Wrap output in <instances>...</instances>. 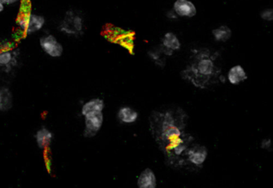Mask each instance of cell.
I'll return each mask as SVG.
<instances>
[{
	"instance_id": "obj_9",
	"label": "cell",
	"mask_w": 273,
	"mask_h": 188,
	"mask_svg": "<svg viewBox=\"0 0 273 188\" xmlns=\"http://www.w3.org/2000/svg\"><path fill=\"white\" fill-rule=\"evenodd\" d=\"M228 79L230 83L233 85H238L248 79L246 72L242 66L236 65L230 69L228 74Z\"/></svg>"
},
{
	"instance_id": "obj_11",
	"label": "cell",
	"mask_w": 273,
	"mask_h": 188,
	"mask_svg": "<svg viewBox=\"0 0 273 188\" xmlns=\"http://www.w3.org/2000/svg\"><path fill=\"white\" fill-rule=\"evenodd\" d=\"M52 139H53V134L45 127L40 129L35 134L36 143L40 148H47L52 143Z\"/></svg>"
},
{
	"instance_id": "obj_8",
	"label": "cell",
	"mask_w": 273,
	"mask_h": 188,
	"mask_svg": "<svg viewBox=\"0 0 273 188\" xmlns=\"http://www.w3.org/2000/svg\"><path fill=\"white\" fill-rule=\"evenodd\" d=\"M137 185L139 188H156L157 180L154 172L149 168L143 170L139 175Z\"/></svg>"
},
{
	"instance_id": "obj_2",
	"label": "cell",
	"mask_w": 273,
	"mask_h": 188,
	"mask_svg": "<svg viewBox=\"0 0 273 188\" xmlns=\"http://www.w3.org/2000/svg\"><path fill=\"white\" fill-rule=\"evenodd\" d=\"M45 23V18L44 16L33 13L22 15L17 21L21 31L27 35H32L40 31L44 27Z\"/></svg>"
},
{
	"instance_id": "obj_14",
	"label": "cell",
	"mask_w": 273,
	"mask_h": 188,
	"mask_svg": "<svg viewBox=\"0 0 273 188\" xmlns=\"http://www.w3.org/2000/svg\"><path fill=\"white\" fill-rule=\"evenodd\" d=\"M163 46L164 47V52H169L170 54L172 55V51L180 49V43L176 35L168 32L164 35Z\"/></svg>"
},
{
	"instance_id": "obj_3",
	"label": "cell",
	"mask_w": 273,
	"mask_h": 188,
	"mask_svg": "<svg viewBox=\"0 0 273 188\" xmlns=\"http://www.w3.org/2000/svg\"><path fill=\"white\" fill-rule=\"evenodd\" d=\"M83 19L79 13L70 10L66 13L65 19L60 23V29L63 33L77 35L83 31Z\"/></svg>"
},
{
	"instance_id": "obj_7",
	"label": "cell",
	"mask_w": 273,
	"mask_h": 188,
	"mask_svg": "<svg viewBox=\"0 0 273 188\" xmlns=\"http://www.w3.org/2000/svg\"><path fill=\"white\" fill-rule=\"evenodd\" d=\"M189 161L195 165L200 166L207 159V150L204 146H194L187 151Z\"/></svg>"
},
{
	"instance_id": "obj_20",
	"label": "cell",
	"mask_w": 273,
	"mask_h": 188,
	"mask_svg": "<svg viewBox=\"0 0 273 188\" xmlns=\"http://www.w3.org/2000/svg\"><path fill=\"white\" fill-rule=\"evenodd\" d=\"M167 15H168V18H171V19H176V14L175 11H169Z\"/></svg>"
},
{
	"instance_id": "obj_12",
	"label": "cell",
	"mask_w": 273,
	"mask_h": 188,
	"mask_svg": "<svg viewBox=\"0 0 273 188\" xmlns=\"http://www.w3.org/2000/svg\"><path fill=\"white\" fill-rule=\"evenodd\" d=\"M13 96L7 87H0V112H7L12 108Z\"/></svg>"
},
{
	"instance_id": "obj_13",
	"label": "cell",
	"mask_w": 273,
	"mask_h": 188,
	"mask_svg": "<svg viewBox=\"0 0 273 188\" xmlns=\"http://www.w3.org/2000/svg\"><path fill=\"white\" fill-rule=\"evenodd\" d=\"M118 119L124 124H133L138 119V113L133 108L124 107L119 110Z\"/></svg>"
},
{
	"instance_id": "obj_10",
	"label": "cell",
	"mask_w": 273,
	"mask_h": 188,
	"mask_svg": "<svg viewBox=\"0 0 273 188\" xmlns=\"http://www.w3.org/2000/svg\"><path fill=\"white\" fill-rule=\"evenodd\" d=\"M104 108V100L100 99H92L83 104L82 110H81V113L83 116H85L86 115L91 114V113L102 112Z\"/></svg>"
},
{
	"instance_id": "obj_19",
	"label": "cell",
	"mask_w": 273,
	"mask_h": 188,
	"mask_svg": "<svg viewBox=\"0 0 273 188\" xmlns=\"http://www.w3.org/2000/svg\"><path fill=\"white\" fill-rule=\"evenodd\" d=\"M262 147L263 148L268 149L270 146H271V140L270 139H265L262 143Z\"/></svg>"
},
{
	"instance_id": "obj_16",
	"label": "cell",
	"mask_w": 273,
	"mask_h": 188,
	"mask_svg": "<svg viewBox=\"0 0 273 188\" xmlns=\"http://www.w3.org/2000/svg\"><path fill=\"white\" fill-rule=\"evenodd\" d=\"M14 54L10 50L0 52V66H7L12 63Z\"/></svg>"
},
{
	"instance_id": "obj_21",
	"label": "cell",
	"mask_w": 273,
	"mask_h": 188,
	"mask_svg": "<svg viewBox=\"0 0 273 188\" xmlns=\"http://www.w3.org/2000/svg\"><path fill=\"white\" fill-rule=\"evenodd\" d=\"M4 10V4L0 2V13H2Z\"/></svg>"
},
{
	"instance_id": "obj_1",
	"label": "cell",
	"mask_w": 273,
	"mask_h": 188,
	"mask_svg": "<svg viewBox=\"0 0 273 188\" xmlns=\"http://www.w3.org/2000/svg\"><path fill=\"white\" fill-rule=\"evenodd\" d=\"M191 70L195 76L191 80L195 85L200 86L202 84V80L205 83L213 75L215 66L210 59L201 58L192 66Z\"/></svg>"
},
{
	"instance_id": "obj_17",
	"label": "cell",
	"mask_w": 273,
	"mask_h": 188,
	"mask_svg": "<svg viewBox=\"0 0 273 188\" xmlns=\"http://www.w3.org/2000/svg\"><path fill=\"white\" fill-rule=\"evenodd\" d=\"M261 16L265 20L272 21L273 19V9H266L261 12Z\"/></svg>"
},
{
	"instance_id": "obj_5",
	"label": "cell",
	"mask_w": 273,
	"mask_h": 188,
	"mask_svg": "<svg viewBox=\"0 0 273 188\" xmlns=\"http://www.w3.org/2000/svg\"><path fill=\"white\" fill-rule=\"evenodd\" d=\"M85 119V137L91 138L95 136L99 132L104 123V115L103 112H95L91 114L86 115Z\"/></svg>"
},
{
	"instance_id": "obj_18",
	"label": "cell",
	"mask_w": 273,
	"mask_h": 188,
	"mask_svg": "<svg viewBox=\"0 0 273 188\" xmlns=\"http://www.w3.org/2000/svg\"><path fill=\"white\" fill-rule=\"evenodd\" d=\"M19 0H0V2L3 4L11 5L14 4L15 2H19Z\"/></svg>"
},
{
	"instance_id": "obj_15",
	"label": "cell",
	"mask_w": 273,
	"mask_h": 188,
	"mask_svg": "<svg viewBox=\"0 0 273 188\" xmlns=\"http://www.w3.org/2000/svg\"><path fill=\"white\" fill-rule=\"evenodd\" d=\"M212 34H213L214 38L216 41L225 42L231 38L232 31L227 26H221L217 29L213 30Z\"/></svg>"
},
{
	"instance_id": "obj_6",
	"label": "cell",
	"mask_w": 273,
	"mask_h": 188,
	"mask_svg": "<svg viewBox=\"0 0 273 188\" xmlns=\"http://www.w3.org/2000/svg\"><path fill=\"white\" fill-rule=\"evenodd\" d=\"M174 11L182 17H192L197 15V8L189 0H177L174 3Z\"/></svg>"
},
{
	"instance_id": "obj_4",
	"label": "cell",
	"mask_w": 273,
	"mask_h": 188,
	"mask_svg": "<svg viewBox=\"0 0 273 188\" xmlns=\"http://www.w3.org/2000/svg\"><path fill=\"white\" fill-rule=\"evenodd\" d=\"M40 48L52 58H60L64 53V47L54 35H47L40 38Z\"/></svg>"
}]
</instances>
